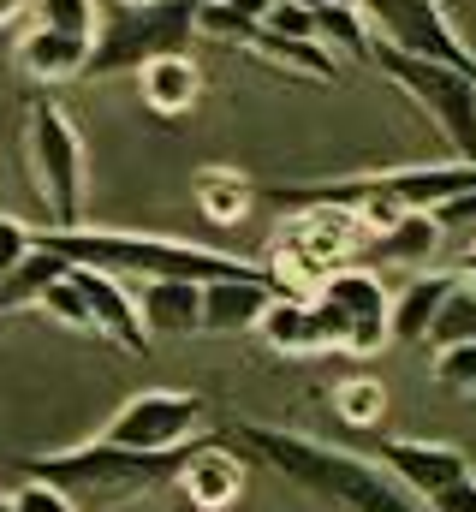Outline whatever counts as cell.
<instances>
[{"mask_svg": "<svg viewBox=\"0 0 476 512\" xmlns=\"http://www.w3.org/2000/svg\"><path fill=\"white\" fill-rule=\"evenodd\" d=\"M221 441L238 447V459H262L292 489H304L310 501H322V507H334V512H429L423 495H411L369 453H346V447H328L316 435L274 429V423H238Z\"/></svg>", "mask_w": 476, "mask_h": 512, "instance_id": "obj_1", "label": "cell"}, {"mask_svg": "<svg viewBox=\"0 0 476 512\" xmlns=\"http://www.w3.org/2000/svg\"><path fill=\"white\" fill-rule=\"evenodd\" d=\"M36 245L60 251L78 268H102L114 280H280L244 256L209 251V245H185V239H161V233H119V227H42Z\"/></svg>", "mask_w": 476, "mask_h": 512, "instance_id": "obj_2", "label": "cell"}, {"mask_svg": "<svg viewBox=\"0 0 476 512\" xmlns=\"http://www.w3.org/2000/svg\"><path fill=\"white\" fill-rule=\"evenodd\" d=\"M197 441L185 447H167V453H137V447H114V441H84V447H66V453H36L24 459L30 477L66 489L72 501H90V507H119V501H137V495H155L179 477V465L191 459Z\"/></svg>", "mask_w": 476, "mask_h": 512, "instance_id": "obj_3", "label": "cell"}, {"mask_svg": "<svg viewBox=\"0 0 476 512\" xmlns=\"http://www.w3.org/2000/svg\"><path fill=\"white\" fill-rule=\"evenodd\" d=\"M197 6L203 0H125V6H102V30L90 42V72L84 78L137 72L155 54H191Z\"/></svg>", "mask_w": 476, "mask_h": 512, "instance_id": "obj_4", "label": "cell"}, {"mask_svg": "<svg viewBox=\"0 0 476 512\" xmlns=\"http://www.w3.org/2000/svg\"><path fill=\"white\" fill-rule=\"evenodd\" d=\"M24 143H30V173H36V191L54 227H78L84 221V137L72 126V114L36 96L24 114Z\"/></svg>", "mask_w": 476, "mask_h": 512, "instance_id": "obj_5", "label": "cell"}, {"mask_svg": "<svg viewBox=\"0 0 476 512\" xmlns=\"http://www.w3.org/2000/svg\"><path fill=\"white\" fill-rule=\"evenodd\" d=\"M369 60L387 72V84H399L435 126L453 143L459 161H476V84L453 66H435V60H417V54H399L387 42L369 48Z\"/></svg>", "mask_w": 476, "mask_h": 512, "instance_id": "obj_6", "label": "cell"}, {"mask_svg": "<svg viewBox=\"0 0 476 512\" xmlns=\"http://www.w3.org/2000/svg\"><path fill=\"white\" fill-rule=\"evenodd\" d=\"M375 42L399 48V54H417V60H435V66H453L476 84V48L465 42V30L453 24V12L441 0H357Z\"/></svg>", "mask_w": 476, "mask_h": 512, "instance_id": "obj_7", "label": "cell"}, {"mask_svg": "<svg viewBox=\"0 0 476 512\" xmlns=\"http://www.w3.org/2000/svg\"><path fill=\"white\" fill-rule=\"evenodd\" d=\"M209 405L203 393H179V387H143L119 405L102 429V441L114 447H137V453H167V447H185L197 429H203Z\"/></svg>", "mask_w": 476, "mask_h": 512, "instance_id": "obj_8", "label": "cell"}, {"mask_svg": "<svg viewBox=\"0 0 476 512\" xmlns=\"http://www.w3.org/2000/svg\"><path fill=\"white\" fill-rule=\"evenodd\" d=\"M316 298H328L346 316V358H375L393 340V328H387V304L393 298H387V286L369 268H334L316 286Z\"/></svg>", "mask_w": 476, "mask_h": 512, "instance_id": "obj_9", "label": "cell"}, {"mask_svg": "<svg viewBox=\"0 0 476 512\" xmlns=\"http://www.w3.org/2000/svg\"><path fill=\"white\" fill-rule=\"evenodd\" d=\"M375 459L411 489V495H441L447 483H459L465 471H471V459L459 453V447H447V441H405V435H393V441H381L375 447Z\"/></svg>", "mask_w": 476, "mask_h": 512, "instance_id": "obj_10", "label": "cell"}, {"mask_svg": "<svg viewBox=\"0 0 476 512\" xmlns=\"http://www.w3.org/2000/svg\"><path fill=\"white\" fill-rule=\"evenodd\" d=\"M72 280L84 286L102 340H114L119 352H149V328H143V316H137V292H125V280L102 274V268H78V262H72Z\"/></svg>", "mask_w": 476, "mask_h": 512, "instance_id": "obj_11", "label": "cell"}, {"mask_svg": "<svg viewBox=\"0 0 476 512\" xmlns=\"http://www.w3.org/2000/svg\"><path fill=\"white\" fill-rule=\"evenodd\" d=\"M173 483H179V495L197 512H227L244 495V465L227 453V441H197Z\"/></svg>", "mask_w": 476, "mask_h": 512, "instance_id": "obj_12", "label": "cell"}, {"mask_svg": "<svg viewBox=\"0 0 476 512\" xmlns=\"http://www.w3.org/2000/svg\"><path fill=\"white\" fill-rule=\"evenodd\" d=\"M137 96L155 120H179L203 102V66L191 54H155L137 66Z\"/></svg>", "mask_w": 476, "mask_h": 512, "instance_id": "obj_13", "label": "cell"}, {"mask_svg": "<svg viewBox=\"0 0 476 512\" xmlns=\"http://www.w3.org/2000/svg\"><path fill=\"white\" fill-rule=\"evenodd\" d=\"M12 60H18V72L36 78V84H72V78L90 72V42H84V36H60V30H48V24H30V30L18 36Z\"/></svg>", "mask_w": 476, "mask_h": 512, "instance_id": "obj_14", "label": "cell"}, {"mask_svg": "<svg viewBox=\"0 0 476 512\" xmlns=\"http://www.w3.org/2000/svg\"><path fill=\"white\" fill-rule=\"evenodd\" d=\"M137 316H143L149 340L203 334V286L197 280H143L137 286Z\"/></svg>", "mask_w": 476, "mask_h": 512, "instance_id": "obj_15", "label": "cell"}, {"mask_svg": "<svg viewBox=\"0 0 476 512\" xmlns=\"http://www.w3.org/2000/svg\"><path fill=\"white\" fill-rule=\"evenodd\" d=\"M280 280H209L203 286V334H244L280 298Z\"/></svg>", "mask_w": 476, "mask_h": 512, "instance_id": "obj_16", "label": "cell"}, {"mask_svg": "<svg viewBox=\"0 0 476 512\" xmlns=\"http://www.w3.org/2000/svg\"><path fill=\"white\" fill-rule=\"evenodd\" d=\"M363 251L375 256L381 268H429V256L441 251V221L423 215V209H405V215L369 227V245Z\"/></svg>", "mask_w": 476, "mask_h": 512, "instance_id": "obj_17", "label": "cell"}, {"mask_svg": "<svg viewBox=\"0 0 476 512\" xmlns=\"http://www.w3.org/2000/svg\"><path fill=\"white\" fill-rule=\"evenodd\" d=\"M459 280H465L459 268L411 274V286H405V292H393V304H387V328H393V340L423 346V340H429V322H435V310H441V298H447Z\"/></svg>", "mask_w": 476, "mask_h": 512, "instance_id": "obj_18", "label": "cell"}, {"mask_svg": "<svg viewBox=\"0 0 476 512\" xmlns=\"http://www.w3.org/2000/svg\"><path fill=\"white\" fill-rule=\"evenodd\" d=\"M256 334H262L268 352H280V358H316V352H328V346H322L316 304H310V298H292V292H280V298L262 310Z\"/></svg>", "mask_w": 476, "mask_h": 512, "instance_id": "obj_19", "label": "cell"}, {"mask_svg": "<svg viewBox=\"0 0 476 512\" xmlns=\"http://www.w3.org/2000/svg\"><path fill=\"white\" fill-rule=\"evenodd\" d=\"M191 197H197L203 221H215V227H238L262 191H256L244 173H233V167H203V179H197V191H191Z\"/></svg>", "mask_w": 476, "mask_h": 512, "instance_id": "obj_20", "label": "cell"}, {"mask_svg": "<svg viewBox=\"0 0 476 512\" xmlns=\"http://www.w3.org/2000/svg\"><path fill=\"white\" fill-rule=\"evenodd\" d=\"M66 268H72V262H66L60 251L30 245V256H24V262L0 280V316H12V310H36V298H42V292H48Z\"/></svg>", "mask_w": 476, "mask_h": 512, "instance_id": "obj_21", "label": "cell"}, {"mask_svg": "<svg viewBox=\"0 0 476 512\" xmlns=\"http://www.w3.org/2000/svg\"><path fill=\"white\" fill-rule=\"evenodd\" d=\"M316 36H322L340 60H369V48H375V30H369V18H363L357 0L322 6V12H316Z\"/></svg>", "mask_w": 476, "mask_h": 512, "instance_id": "obj_22", "label": "cell"}, {"mask_svg": "<svg viewBox=\"0 0 476 512\" xmlns=\"http://www.w3.org/2000/svg\"><path fill=\"white\" fill-rule=\"evenodd\" d=\"M459 340H476V280H459V286L441 298V310H435L423 346L441 352V346H459Z\"/></svg>", "mask_w": 476, "mask_h": 512, "instance_id": "obj_23", "label": "cell"}, {"mask_svg": "<svg viewBox=\"0 0 476 512\" xmlns=\"http://www.w3.org/2000/svg\"><path fill=\"white\" fill-rule=\"evenodd\" d=\"M30 18L48 24V30H60V36L96 42V30H102V0H30Z\"/></svg>", "mask_w": 476, "mask_h": 512, "instance_id": "obj_24", "label": "cell"}, {"mask_svg": "<svg viewBox=\"0 0 476 512\" xmlns=\"http://www.w3.org/2000/svg\"><path fill=\"white\" fill-rule=\"evenodd\" d=\"M334 411H340L352 429H375V423L387 417V387L375 382V376H346V382L334 387Z\"/></svg>", "mask_w": 476, "mask_h": 512, "instance_id": "obj_25", "label": "cell"}, {"mask_svg": "<svg viewBox=\"0 0 476 512\" xmlns=\"http://www.w3.org/2000/svg\"><path fill=\"white\" fill-rule=\"evenodd\" d=\"M36 310L42 316H54V322H66V328H78V334H96V316H90V298H84V286L72 280V268L36 298Z\"/></svg>", "mask_w": 476, "mask_h": 512, "instance_id": "obj_26", "label": "cell"}, {"mask_svg": "<svg viewBox=\"0 0 476 512\" xmlns=\"http://www.w3.org/2000/svg\"><path fill=\"white\" fill-rule=\"evenodd\" d=\"M435 382L447 393H476V340H459V346L435 352Z\"/></svg>", "mask_w": 476, "mask_h": 512, "instance_id": "obj_27", "label": "cell"}, {"mask_svg": "<svg viewBox=\"0 0 476 512\" xmlns=\"http://www.w3.org/2000/svg\"><path fill=\"white\" fill-rule=\"evenodd\" d=\"M6 501H12V512H72L78 507L66 489H54V483H42V477H24V489H12Z\"/></svg>", "mask_w": 476, "mask_h": 512, "instance_id": "obj_28", "label": "cell"}, {"mask_svg": "<svg viewBox=\"0 0 476 512\" xmlns=\"http://www.w3.org/2000/svg\"><path fill=\"white\" fill-rule=\"evenodd\" d=\"M262 30H268V36H298V42H304V36H316V12L298 6V0H280V6L262 18Z\"/></svg>", "mask_w": 476, "mask_h": 512, "instance_id": "obj_29", "label": "cell"}, {"mask_svg": "<svg viewBox=\"0 0 476 512\" xmlns=\"http://www.w3.org/2000/svg\"><path fill=\"white\" fill-rule=\"evenodd\" d=\"M30 245H36V233L24 227V221H12V215H0V280L30 256Z\"/></svg>", "mask_w": 476, "mask_h": 512, "instance_id": "obj_30", "label": "cell"}, {"mask_svg": "<svg viewBox=\"0 0 476 512\" xmlns=\"http://www.w3.org/2000/svg\"><path fill=\"white\" fill-rule=\"evenodd\" d=\"M429 215L441 221V233H476V191L453 197V203H441V209H429Z\"/></svg>", "mask_w": 476, "mask_h": 512, "instance_id": "obj_31", "label": "cell"}, {"mask_svg": "<svg viewBox=\"0 0 476 512\" xmlns=\"http://www.w3.org/2000/svg\"><path fill=\"white\" fill-rule=\"evenodd\" d=\"M227 6H233L238 18H250V24H262V18H268V12H274L280 0H227Z\"/></svg>", "mask_w": 476, "mask_h": 512, "instance_id": "obj_32", "label": "cell"}, {"mask_svg": "<svg viewBox=\"0 0 476 512\" xmlns=\"http://www.w3.org/2000/svg\"><path fill=\"white\" fill-rule=\"evenodd\" d=\"M24 12H30V0H0V30H6V24H18Z\"/></svg>", "mask_w": 476, "mask_h": 512, "instance_id": "obj_33", "label": "cell"}, {"mask_svg": "<svg viewBox=\"0 0 476 512\" xmlns=\"http://www.w3.org/2000/svg\"><path fill=\"white\" fill-rule=\"evenodd\" d=\"M298 6H310V12H322V6H334V0H298Z\"/></svg>", "mask_w": 476, "mask_h": 512, "instance_id": "obj_34", "label": "cell"}, {"mask_svg": "<svg viewBox=\"0 0 476 512\" xmlns=\"http://www.w3.org/2000/svg\"><path fill=\"white\" fill-rule=\"evenodd\" d=\"M102 6H125V0H102Z\"/></svg>", "mask_w": 476, "mask_h": 512, "instance_id": "obj_35", "label": "cell"}, {"mask_svg": "<svg viewBox=\"0 0 476 512\" xmlns=\"http://www.w3.org/2000/svg\"><path fill=\"white\" fill-rule=\"evenodd\" d=\"M0 512H12V501H0Z\"/></svg>", "mask_w": 476, "mask_h": 512, "instance_id": "obj_36", "label": "cell"}]
</instances>
